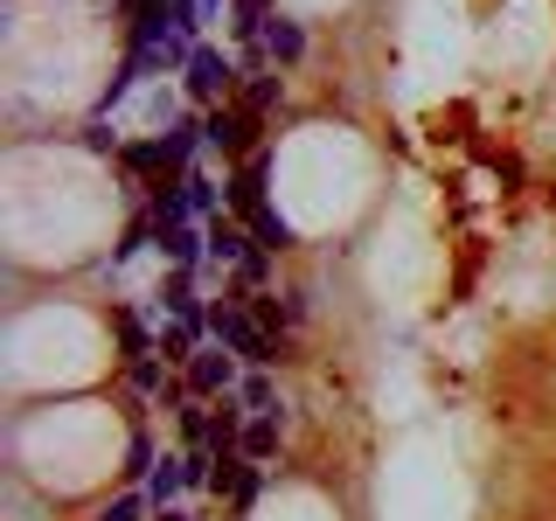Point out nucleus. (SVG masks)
Segmentation results:
<instances>
[{
  "label": "nucleus",
  "instance_id": "18",
  "mask_svg": "<svg viewBox=\"0 0 556 521\" xmlns=\"http://www.w3.org/2000/svg\"><path fill=\"white\" fill-rule=\"evenodd\" d=\"M84 147H91V153H118V139L104 132V126H91V132H84Z\"/></svg>",
  "mask_w": 556,
  "mask_h": 521
},
{
  "label": "nucleus",
  "instance_id": "3",
  "mask_svg": "<svg viewBox=\"0 0 556 521\" xmlns=\"http://www.w3.org/2000/svg\"><path fill=\"white\" fill-rule=\"evenodd\" d=\"M208 118V147L216 153H230V161H251L257 153V112H243V104H230V112H202Z\"/></svg>",
  "mask_w": 556,
  "mask_h": 521
},
{
  "label": "nucleus",
  "instance_id": "17",
  "mask_svg": "<svg viewBox=\"0 0 556 521\" xmlns=\"http://www.w3.org/2000/svg\"><path fill=\"white\" fill-rule=\"evenodd\" d=\"M132 390H161V361H132Z\"/></svg>",
  "mask_w": 556,
  "mask_h": 521
},
{
  "label": "nucleus",
  "instance_id": "8",
  "mask_svg": "<svg viewBox=\"0 0 556 521\" xmlns=\"http://www.w3.org/2000/svg\"><path fill=\"white\" fill-rule=\"evenodd\" d=\"M188 486H195V459H188V452H167L147 473V500L153 508H174V494H188Z\"/></svg>",
  "mask_w": 556,
  "mask_h": 521
},
{
  "label": "nucleus",
  "instance_id": "11",
  "mask_svg": "<svg viewBox=\"0 0 556 521\" xmlns=\"http://www.w3.org/2000/svg\"><path fill=\"white\" fill-rule=\"evenodd\" d=\"M161 257H167L174 271H195L202 257H208V230H202V223H181L174 237H161Z\"/></svg>",
  "mask_w": 556,
  "mask_h": 521
},
{
  "label": "nucleus",
  "instance_id": "16",
  "mask_svg": "<svg viewBox=\"0 0 556 521\" xmlns=\"http://www.w3.org/2000/svg\"><path fill=\"white\" fill-rule=\"evenodd\" d=\"M147 508H153L147 494H118L112 508H98V521H139V514H147Z\"/></svg>",
  "mask_w": 556,
  "mask_h": 521
},
{
  "label": "nucleus",
  "instance_id": "13",
  "mask_svg": "<svg viewBox=\"0 0 556 521\" xmlns=\"http://www.w3.org/2000/svg\"><path fill=\"white\" fill-rule=\"evenodd\" d=\"M251 237H257V251H286V243H292V223L278 216L271 202H265V208H257V216H251Z\"/></svg>",
  "mask_w": 556,
  "mask_h": 521
},
{
  "label": "nucleus",
  "instance_id": "4",
  "mask_svg": "<svg viewBox=\"0 0 556 521\" xmlns=\"http://www.w3.org/2000/svg\"><path fill=\"white\" fill-rule=\"evenodd\" d=\"M265 174H271V153L257 147L251 161H237V174H230V181H223V202H230L243 223H251L257 208H265Z\"/></svg>",
  "mask_w": 556,
  "mask_h": 521
},
{
  "label": "nucleus",
  "instance_id": "19",
  "mask_svg": "<svg viewBox=\"0 0 556 521\" xmlns=\"http://www.w3.org/2000/svg\"><path fill=\"white\" fill-rule=\"evenodd\" d=\"M153 521H188V514L181 508H153Z\"/></svg>",
  "mask_w": 556,
  "mask_h": 521
},
{
  "label": "nucleus",
  "instance_id": "7",
  "mask_svg": "<svg viewBox=\"0 0 556 521\" xmlns=\"http://www.w3.org/2000/svg\"><path fill=\"white\" fill-rule=\"evenodd\" d=\"M257 42H265V56H271L278 69L306 63V28L292 22V14H265V28H257Z\"/></svg>",
  "mask_w": 556,
  "mask_h": 521
},
{
  "label": "nucleus",
  "instance_id": "9",
  "mask_svg": "<svg viewBox=\"0 0 556 521\" xmlns=\"http://www.w3.org/2000/svg\"><path fill=\"white\" fill-rule=\"evenodd\" d=\"M174 195H181V208H188V223H208V216H223V195H216V181H208V174H174Z\"/></svg>",
  "mask_w": 556,
  "mask_h": 521
},
{
  "label": "nucleus",
  "instance_id": "14",
  "mask_svg": "<svg viewBox=\"0 0 556 521\" xmlns=\"http://www.w3.org/2000/svg\"><path fill=\"white\" fill-rule=\"evenodd\" d=\"M237 452H243L251 466H257V459H271V452H278V417H251V424H243V445H237Z\"/></svg>",
  "mask_w": 556,
  "mask_h": 521
},
{
  "label": "nucleus",
  "instance_id": "10",
  "mask_svg": "<svg viewBox=\"0 0 556 521\" xmlns=\"http://www.w3.org/2000/svg\"><path fill=\"white\" fill-rule=\"evenodd\" d=\"M118 167H126V174H161V181H174L167 139H132V147H118Z\"/></svg>",
  "mask_w": 556,
  "mask_h": 521
},
{
  "label": "nucleus",
  "instance_id": "15",
  "mask_svg": "<svg viewBox=\"0 0 556 521\" xmlns=\"http://www.w3.org/2000/svg\"><path fill=\"white\" fill-rule=\"evenodd\" d=\"M153 466H161V459H153V439H147V431H132V439H126V480H147Z\"/></svg>",
  "mask_w": 556,
  "mask_h": 521
},
{
  "label": "nucleus",
  "instance_id": "1",
  "mask_svg": "<svg viewBox=\"0 0 556 521\" xmlns=\"http://www.w3.org/2000/svg\"><path fill=\"white\" fill-rule=\"evenodd\" d=\"M208 334L230 347L237 361H251V369H265V361H271V334H265V320H251L243 306H216V313H208Z\"/></svg>",
  "mask_w": 556,
  "mask_h": 521
},
{
  "label": "nucleus",
  "instance_id": "2",
  "mask_svg": "<svg viewBox=\"0 0 556 521\" xmlns=\"http://www.w3.org/2000/svg\"><path fill=\"white\" fill-rule=\"evenodd\" d=\"M181 84H188V98H195L202 112H216V104L230 98V84H237V63L223 56V49H195L188 69H181Z\"/></svg>",
  "mask_w": 556,
  "mask_h": 521
},
{
  "label": "nucleus",
  "instance_id": "5",
  "mask_svg": "<svg viewBox=\"0 0 556 521\" xmlns=\"http://www.w3.org/2000/svg\"><path fill=\"white\" fill-rule=\"evenodd\" d=\"M230 390H237V361L223 355V347H202V355L188 361V396L202 404V396H230Z\"/></svg>",
  "mask_w": 556,
  "mask_h": 521
},
{
  "label": "nucleus",
  "instance_id": "6",
  "mask_svg": "<svg viewBox=\"0 0 556 521\" xmlns=\"http://www.w3.org/2000/svg\"><path fill=\"white\" fill-rule=\"evenodd\" d=\"M202 230H208V265H251V251H257V237L251 230H243V223H230V216H208L202 223Z\"/></svg>",
  "mask_w": 556,
  "mask_h": 521
},
{
  "label": "nucleus",
  "instance_id": "12",
  "mask_svg": "<svg viewBox=\"0 0 556 521\" xmlns=\"http://www.w3.org/2000/svg\"><path fill=\"white\" fill-rule=\"evenodd\" d=\"M278 98H286V77H278V69H257V77L243 84V98H237V104H243V112H257V118H265Z\"/></svg>",
  "mask_w": 556,
  "mask_h": 521
}]
</instances>
